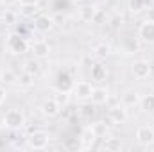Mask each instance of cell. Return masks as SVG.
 I'll return each instance as SVG.
<instances>
[{"label": "cell", "instance_id": "6da1fadb", "mask_svg": "<svg viewBox=\"0 0 154 152\" xmlns=\"http://www.w3.org/2000/svg\"><path fill=\"white\" fill-rule=\"evenodd\" d=\"M5 50L13 56H22L29 50V41L18 32H13L5 38Z\"/></svg>", "mask_w": 154, "mask_h": 152}, {"label": "cell", "instance_id": "7a4b0ae2", "mask_svg": "<svg viewBox=\"0 0 154 152\" xmlns=\"http://www.w3.org/2000/svg\"><path fill=\"white\" fill-rule=\"evenodd\" d=\"M4 125L11 131H18L25 125V114L20 109H9L4 114Z\"/></svg>", "mask_w": 154, "mask_h": 152}, {"label": "cell", "instance_id": "3957f363", "mask_svg": "<svg viewBox=\"0 0 154 152\" xmlns=\"http://www.w3.org/2000/svg\"><path fill=\"white\" fill-rule=\"evenodd\" d=\"M27 147L32 150H43L48 147V134L45 131H32L27 136Z\"/></svg>", "mask_w": 154, "mask_h": 152}, {"label": "cell", "instance_id": "277c9868", "mask_svg": "<svg viewBox=\"0 0 154 152\" xmlns=\"http://www.w3.org/2000/svg\"><path fill=\"white\" fill-rule=\"evenodd\" d=\"M72 91H74L75 99H79V100H90V97L93 93V86L88 81H79L77 84H74Z\"/></svg>", "mask_w": 154, "mask_h": 152}, {"label": "cell", "instance_id": "5b68a950", "mask_svg": "<svg viewBox=\"0 0 154 152\" xmlns=\"http://www.w3.org/2000/svg\"><path fill=\"white\" fill-rule=\"evenodd\" d=\"M136 141L142 147H149L154 143V129L149 125H142L136 129Z\"/></svg>", "mask_w": 154, "mask_h": 152}, {"label": "cell", "instance_id": "8992f818", "mask_svg": "<svg viewBox=\"0 0 154 152\" xmlns=\"http://www.w3.org/2000/svg\"><path fill=\"white\" fill-rule=\"evenodd\" d=\"M151 74H152V66L149 65V61L140 59V61H136V63L133 65V75H134V79L145 81V79L151 77Z\"/></svg>", "mask_w": 154, "mask_h": 152}, {"label": "cell", "instance_id": "52a82bcc", "mask_svg": "<svg viewBox=\"0 0 154 152\" xmlns=\"http://www.w3.org/2000/svg\"><path fill=\"white\" fill-rule=\"evenodd\" d=\"M138 38L142 39L143 43H154V22L151 20H145L140 27H138Z\"/></svg>", "mask_w": 154, "mask_h": 152}, {"label": "cell", "instance_id": "ba28073f", "mask_svg": "<svg viewBox=\"0 0 154 152\" xmlns=\"http://www.w3.org/2000/svg\"><path fill=\"white\" fill-rule=\"evenodd\" d=\"M54 27V18L48 14H38L34 18V29L38 32H48Z\"/></svg>", "mask_w": 154, "mask_h": 152}, {"label": "cell", "instance_id": "9c48e42d", "mask_svg": "<svg viewBox=\"0 0 154 152\" xmlns=\"http://www.w3.org/2000/svg\"><path fill=\"white\" fill-rule=\"evenodd\" d=\"M97 11H99L97 5H93V4H84V5L79 7V20H81V22H93Z\"/></svg>", "mask_w": 154, "mask_h": 152}, {"label": "cell", "instance_id": "30bf717a", "mask_svg": "<svg viewBox=\"0 0 154 152\" xmlns=\"http://www.w3.org/2000/svg\"><path fill=\"white\" fill-rule=\"evenodd\" d=\"M109 100V91L106 88H93V93L90 97V102L93 106H102Z\"/></svg>", "mask_w": 154, "mask_h": 152}, {"label": "cell", "instance_id": "8fae6325", "mask_svg": "<svg viewBox=\"0 0 154 152\" xmlns=\"http://www.w3.org/2000/svg\"><path fill=\"white\" fill-rule=\"evenodd\" d=\"M140 93L138 91H134V90H127L124 95H122V106H125L127 109L129 108H136V106H140Z\"/></svg>", "mask_w": 154, "mask_h": 152}, {"label": "cell", "instance_id": "7c38bea8", "mask_svg": "<svg viewBox=\"0 0 154 152\" xmlns=\"http://www.w3.org/2000/svg\"><path fill=\"white\" fill-rule=\"evenodd\" d=\"M74 88L72 77L68 72H59L56 77V90H63V91H70Z\"/></svg>", "mask_w": 154, "mask_h": 152}, {"label": "cell", "instance_id": "4fadbf2b", "mask_svg": "<svg viewBox=\"0 0 154 152\" xmlns=\"http://www.w3.org/2000/svg\"><path fill=\"white\" fill-rule=\"evenodd\" d=\"M109 120L113 123H124L127 120V108L122 106V104L120 106H113L109 109Z\"/></svg>", "mask_w": 154, "mask_h": 152}, {"label": "cell", "instance_id": "5bb4252c", "mask_svg": "<svg viewBox=\"0 0 154 152\" xmlns=\"http://www.w3.org/2000/svg\"><path fill=\"white\" fill-rule=\"evenodd\" d=\"M59 104L54 100V99H50V100H45L41 106H39V111L43 116H48V118H52V116H56V114L59 113Z\"/></svg>", "mask_w": 154, "mask_h": 152}, {"label": "cell", "instance_id": "9a60e30c", "mask_svg": "<svg viewBox=\"0 0 154 152\" xmlns=\"http://www.w3.org/2000/svg\"><path fill=\"white\" fill-rule=\"evenodd\" d=\"M31 50H32L34 57L43 59V57H47V56L50 54V45H48L47 41H36V43L31 47Z\"/></svg>", "mask_w": 154, "mask_h": 152}, {"label": "cell", "instance_id": "2e32d148", "mask_svg": "<svg viewBox=\"0 0 154 152\" xmlns=\"http://www.w3.org/2000/svg\"><path fill=\"white\" fill-rule=\"evenodd\" d=\"M0 81H2V84L11 86V84H16V82H18V75H16V72H14L13 68L5 66V68H2V72H0Z\"/></svg>", "mask_w": 154, "mask_h": 152}, {"label": "cell", "instance_id": "e0dca14e", "mask_svg": "<svg viewBox=\"0 0 154 152\" xmlns=\"http://www.w3.org/2000/svg\"><path fill=\"white\" fill-rule=\"evenodd\" d=\"M99 138L95 136V132L91 131V127H88V129H84L82 131V134H81V141H82V149H91L93 145H95V141H97Z\"/></svg>", "mask_w": 154, "mask_h": 152}, {"label": "cell", "instance_id": "ac0fdd59", "mask_svg": "<svg viewBox=\"0 0 154 152\" xmlns=\"http://www.w3.org/2000/svg\"><path fill=\"white\" fill-rule=\"evenodd\" d=\"M109 52H111V47H109L106 41H99V43L93 47V56H95L97 59H106V57L109 56Z\"/></svg>", "mask_w": 154, "mask_h": 152}, {"label": "cell", "instance_id": "d6986e66", "mask_svg": "<svg viewBox=\"0 0 154 152\" xmlns=\"http://www.w3.org/2000/svg\"><path fill=\"white\" fill-rule=\"evenodd\" d=\"M124 149V145H122V141L118 140V138H104V143H102V150L106 152H116V150H122Z\"/></svg>", "mask_w": 154, "mask_h": 152}, {"label": "cell", "instance_id": "ffe728a7", "mask_svg": "<svg viewBox=\"0 0 154 152\" xmlns=\"http://www.w3.org/2000/svg\"><path fill=\"white\" fill-rule=\"evenodd\" d=\"M108 77V68L102 63H95L91 65V79L93 81H104Z\"/></svg>", "mask_w": 154, "mask_h": 152}, {"label": "cell", "instance_id": "44dd1931", "mask_svg": "<svg viewBox=\"0 0 154 152\" xmlns=\"http://www.w3.org/2000/svg\"><path fill=\"white\" fill-rule=\"evenodd\" d=\"M57 104H59V108H65V106H68L70 104V91H63V90H56L54 91V97H52Z\"/></svg>", "mask_w": 154, "mask_h": 152}, {"label": "cell", "instance_id": "7402d4cb", "mask_svg": "<svg viewBox=\"0 0 154 152\" xmlns=\"http://www.w3.org/2000/svg\"><path fill=\"white\" fill-rule=\"evenodd\" d=\"M63 147L66 149L68 152H77V150H82V141H81V136L79 138H66Z\"/></svg>", "mask_w": 154, "mask_h": 152}, {"label": "cell", "instance_id": "603a6c76", "mask_svg": "<svg viewBox=\"0 0 154 152\" xmlns=\"http://www.w3.org/2000/svg\"><path fill=\"white\" fill-rule=\"evenodd\" d=\"M16 22H18V13L16 11L5 9L2 13V23H5V25H16Z\"/></svg>", "mask_w": 154, "mask_h": 152}, {"label": "cell", "instance_id": "cb8c5ba5", "mask_svg": "<svg viewBox=\"0 0 154 152\" xmlns=\"http://www.w3.org/2000/svg\"><path fill=\"white\" fill-rule=\"evenodd\" d=\"M91 131L95 132V136H97V138H106L109 129H108L106 122H95V123L91 125Z\"/></svg>", "mask_w": 154, "mask_h": 152}, {"label": "cell", "instance_id": "d4e9b609", "mask_svg": "<svg viewBox=\"0 0 154 152\" xmlns=\"http://www.w3.org/2000/svg\"><path fill=\"white\" fill-rule=\"evenodd\" d=\"M18 82H20V86H22V88H31V86L34 84V75L23 70V72L18 75Z\"/></svg>", "mask_w": 154, "mask_h": 152}, {"label": "cell", "instance_id": "484cf974", "mask_svg": "<svg viewBox=\"0 0 154 152\" xmlns=\"http://www.w3.org/2000/svg\"><path fill=\"white\" fill-rule=\"evenodd\" d=\"M140 108L147 113H152L154 111V95H145L140 99Z\"/></svg>", "mask_w": 154, "mask_h": 152}, {"label": "cell", "instance_id": "4316f807", "mask_svg": "<svg viewBox=\"0 0 154 152\" xmlns=\"http://www.w3.org/2000/svg\"><path fill=\"white\" fill-rule=\"evenodd\" d=\"M36 13H38V7L32 4H22V7H20V14L25 18H32Z\"/></svg>", "mask_w": 154, "mask_h": 152}, {"label": "cell", "instance_id": "83f0119b", "mask_svg": "<svg viewBox=\"0 0 154 152\" xmlns=\"http://www.w3.org/2000/svg\"><path fill=\"white\" fill-rule=\"evenodd\" d=\"M79 114H81L84 120L93 118V114H95V108H93V104H82V106L79 108Z\"/></svg>", "mask_w": 154, "mask_h": 152}, {"label": "cell", "instance_id": "f1b7e54d", "mask_svg": "<svg viewBox=\"0 0 154 152\" xmlns=\"http://www.w3.org/2000/svg\"><path fill=\"white\" fill-rule=\"evenodd\" d=\"M145 4H147V0H129V11L134 14L142 13L145 9Z\"/></svg>", "mask_w": 154, "mask_h": 152}, {"label": "cell", "instance_id": "f546056e", "mask_svg": "<svg viewBox=\"0 0 154 152\" xmlns=\"http://www.w3.org/2000/svg\"><path fill=\"white\" fill-rule=\"evenodd\" d=\"M23 70L29 72V74H32V75H36V74L39 72V63L36 61V59H29V61L23 63Z\"/></svg>", "mask_w": 154, "mask_h": 152}, {"label": "cell", "instance_id": "4dcf8cb0", "mask_svg": "<svg viewBox=\"0 0 154 152\" xmlns=\"http://www.w3.org/2000/svg\"><path fill=\"white\" fill-rule=\"evenodd\" d=\"M124 50H125V54H133V52H136V50H138V43H136V39H133V38H125L124 39Z\"/></svg>", "mask_w": 154, "mask_h": 152}, {"label": "cell", "instance_id": "1f68e13d", "mask_svg": "<svg viewBox=\"0 0 154 152\" xmlns=\"http://www.w3.org/2000/svg\"><path fill=\"white\" fill-rule=\"evenodd\" d=\"M109 23H111L113 29H118V27L122 25V18H120V16H113V18L109 20Z\"/></svg>", "mask_w": 154, "mask_h": 152}, {"label": "cell", "instance_id": "d6a6232c", "mask_svg": "<svg viewBox=\"0 0 154 152\" xmlns=\"http://www.w3.org/2000/svg\"><path fill=\"white\" fill-rule=\"evenodd\" d=\"M102 20H104V13H102V9H99L95 18H93V23H102Z\"/></svg>", "mask_w": 154, "mask_h": 152}, {"label": "cell", "instance_id": "836d02e7", "mask_svg": "<svg viewBox=\"0 0 154 152\" xmlns=\"http://www.w3.org/2000/svg\"><path fill=\"white\" fill-rule=\"evenodd\" d=\"M5 97H7V91H5V88H4V86H0V106L5 102Z\"/></svg>", "mask_w": 154, "mask_h": 152}, {"label": "cell", "instance_id": "e575fe53", "mask_svg": "<svg viewBox=\"0 0 154 152\" xmlns=\"http://www.w3.org/2000/svg\"><path fill=\"white\" fill-rule=\"evenodd\" d=\"M20 0H2V4L4 5H14V4H18Z\"/></svg>", "mask_w": 154, "mask_h": 152}, {"label": "cell", "instance_id": "d590c367", "mask_svg": "<svg viewBox=\"0 0 154 152\" xmlns=\"http://www.w3.org/2000/svg\"><path fill=\"white\" fill-rule=\"evenodd\" d=\"M20 4H32V5H38L39 0H20Z\"/></svg>", "mask_w": 154, "mask_h": 152}, {"label": "cell", "instance_id": "8d00e7d4", "mask_svg": "<svg viewBox=\"0 0 154 152\" xmlns=\"http://www.w3.org/2000/svg\"><path fill=\"white\" fill-rule=\"evenodd\" d=\"M147 20L154 22V9H149V13H147Z\"/></svg>", "mask_w": 154, "mask_h": 152}, {"label": "cell", "instance_id": "74e56055", "mask_svg": "<svg viewBox=\"0 0 154 152\" xmlns=\"http://www.w3.org/2000/svg\"><path fill=\"white\" fill-rule=\"evenodd\" d=\"M65 31H72V20H66V27Z\"/></svg>", "mask_w": 154, "mask_h": 152}, {"label": "cell", "instance_id": "f35d334b", "mask_svg": "<svg viewBox=\"0 0 154 152\" xmlns=\"http://www.w3.org/2000/svg\"><path fill=\"white\" fill-rule=\"evenodd\" d=\"M0 23H2V13H0Z\"/></svg>", "mask_w": 154, "mask_h": 152}]
</instances>
